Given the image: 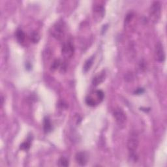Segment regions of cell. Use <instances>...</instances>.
<instances>
[{"instance_id":"cell-5","label":"cell","mask_w":167,"mask_h":167,"mask_svg":"<svg viewBox=\"0 0 167 167\" xmlns=\"http://www.w3.org/2000/svg\"><path fill=\"white\" fill-rule=\"evenodd\" d=\"M74 47L73 42L71 41H67L63 45L62 53L63 56L67 57V58H70L74 55Z\"/></svg>"},{"instance_id":"cell-7","label":"cell","mask_w":167,"mask_h":167,"mask_svg":"<svg viewBox=\"0 0 167 167\" xmlns=\"http://www.w3.org/2000/svg\"><path fill=\"white\" fill-rule=\"evenodd\" d=\"M75 159H76V162L79 163L80 165L84 166L86 165V164L87 163V161H88L87 154L84 151L78 152V153L76 154Z\"/></svg>"},{"instance_id":"cell-17","label":"cell","mask_w":167,"mask_h":167,"mask_svg":"<svg viewBox=\"0 0 167 167\" xmlns=\"http://www.w3.org/2000/svg\"><path fill=\"white\" fill-rule=\"evenodd\" d=\"M86 103L90 106H94L95 105H96V100H95L93 98L90 97H87L86 99Z\"/></svg>"},{"instance_id":"cell-13","label":"cell","mask_w":167,"mask_h":167,"mask_svg":"<svg viewBox=\"0 0 167 167\" xmlns=\"http://www.w3.org/2000/svg\"><path fill=\"white\" fill-rule=\"evenodd\" d=\"M69 163V160L64 157H62L58 160V166H68Z\"/></svg>"},{"instance_id":"cell-6","label":"cell","mask_w":167,"mask_h":167,"mask_svg":"<svg viewBox=\"0 0 167 167\" xmlns=\"http://www.w3.org/2000/svg\"><path fill=\"white\" fill-rule=\"evenodd\" d=\"M155 56L157 61L163 62L165 59V53L163 45L161 42H158L155 48Z\"/></svg>"},{"instance_id":"cell-14","label":"cell","mask_w":167,"mask_h":167,"mask_svg":"<svg viewBox=\"0 0 167 167\" xmlns=\"http://www.w3.org/2000/svg\"><path fill=\"white\" fill-rule=\"evenodd\" d=\"M39 39H40V36L38 33L33 32L32 33H31V40L34 43L38 42Z\"/></svg>"},{"instance_id":"cell-11","label":"cell","mask_w":167,"mask_h":167,"mask_svg":"<svg viewBox=\"0 0 167 167\" xmlns=\"http://www.w3.org/2000/svg\"><path fill=\"white\" fill-rule=\"evenodd\" d=\"M93 59H94L93 57H91L85 62L84 65V67H83V71L84 73H87V72L90 69L92 65H93Z\"/></svg>"},{"instance_id":"cell-12","label":"cell","mask_w":167,"mask_h":167,"mask_svg":"<svg viewBox=\"0 0 167 167\" xmlns=\"http://www.w3.org/2000/svg\"><path fill=\"white\" fill-rule=\"evenodd\" d=\"M16 37L19 42H23L25 39V35L24 31L21 29H18L16 31Z\"/></svg>"},{"instance_id":"cell-8","label":"cell","mask_w":167,"mask_h":167,"mask_svg":"<svg viewBox=\"0 0 167 167\" xmlns=\"http://www.w3.org/2000/svg\"><path fill=\"white\" fill-rule=\"evenodd\" d=\"M105 75L106 74L105 72H102V73L98 74L97 75L93 78V81H92L93 84L94 86H98L100 84H101L105 79Z\"/></svg>"},{"instance_id":"cell-10","label":"cell","mask_w":167,"mask_h":167,"mask_svg":"<svg viewBox=\"0 0 167 167\" xmlns=\"http://www.w3.org/2000/svg\"><path fill=\"white\" fill-rule=\"evenodd\" d=\"M43 129H44V131L46 133H48V132H50L52 131V123L48 117H45L44 118V121H43Z\"/></svg>"},{"instance_id":"cell-4","label":"cell","mask_w":167,"mask_h":167,"mask_svg":"<svg viewBox=\"0 0 167 167\" xmlns=\"http://www.w3.org/2000/svg\"><path fill=\"white\" fill-rule=\"evenodd\" d=\"M113 116L117 124L120 127H123L127 122L125 112L121 108H116L113 112Z\"/></svg>"},{"instance_id":"cell-1","label":"cell","mask_w":167,"mask_h":167,"mask_svg":"<svg viewBox=\"0 0 167 167\" xmlns=\"http://www.w3.org/2000/svg\"><path fill=\"white\" fill-rule=\"evenodd\" d=\"M139 138L137 132L132 131L129 134L127 140V149L130 153H135L139 148Z\"/></svg>"},{"instance_id":"cell-15","label":"cell","mask_w":167,"mask_h":167,"mask_svg":"<svg viewBox=\"0 0 167 167\" xmlns=\"http://www.w3.org/2000/svg\"><path fill=\"white\" fill-rule=\"evenodd\" d=\"M30 146H31V142L30 140H27L22 144L21 145V147H20V148L22 149V150H28V149H30Z\"/></svg>"},{"instance_id":"cell-18","label":"cell","mask_w":167,"mask_h":167,"mask_svg":"<svg viewBox=\"0 0 167 167\" xmlns=\"http://www.w3.org/2000/svg\"><path fill=\"white\" fill-rule=\"evenodd\" d=\"M96 96H97V99H99V102L102 101L103 99H104L105 95H104V93H103V91L101 90H97L96 91Z\"/></svg>"},{"instance_id":"cell-3","label":"cell","mask_w":167,"mask_h":167,"mask_svg":"<svg viewBox=\"0 0 167 167\" xmlns=\"http://www.w3.org/2000/svg\"><path fill=\"white\" fill-rule=\"evenodd\" d=\"M52 35L56 39H62L65 35V24L63 22H58L54 25L51 31Z\"/></svg>"},{"instance_id":"cell-2","label":"cell","mask_w":167,"mask_h":167,"mask_svg":"<svg viewBox=\"0 0 167 167\" xmlns=\"http://www.w3.org/2000/svg\"><path fill=\"white\" fill-rule=\"evenodd\" d=\"M161 13V5L159 1H154L151 5L149 9V16L152 21L157 22L159 21Z\"/></svg>"},{"instance_id":"cell-16","label":"cell","mask_w":167,"mask_h":167,"mask_svg":"<svg viewBox=\"0 0 167 167\" xmlns=\"http://www.w3.org/2000/svg\"><path fill=\"white\" fill-rule=\"evenodd\" d=\"M60 65H61V61L59 59H56L51 65V69L52 71H55L57 68L59 67Z\"/></svg>"},{"instance_id":"cell-9","label":"cell","mask_w":167,"mask_h":167,"mask_svg":"<svg viewBox=\"0 0 167 167\" xmlns=\"http://www.w3.org/2000/svg\"><path fill=\"white\" fill-rule=\"evenodd\" d=\"M93 12L96 14V16H101L103 18V16H104L105 13V8L104 6L103 5H100V4L99 5H94L93 6Z\"/></svg>"},{"instance_id":"cell-19","label":"cell","mask_w":167,"mask_h":167,"mask_svg":"<svg viewBox=\"0 0 167 167\" xmlns=\"http://www.w3.org/2000/svg\"><path fill=\"white\" fill-rule=\"evenodd\" d=\"M133 16H134V14L132 13H129L127 14L125 18V24H128V23L130 22V21H131V19L132 18Z\"/></svg>"},{"instance_id":"cell-20","label":"cell","mask_w":167,"mask_h":167,"mask_svg":"<svg viewBox=\"0 0 167 167\" xmlns=\"http://www.w3.org/2000/svg\"><path fill=\"white\" fill-rule=\"evenodd\" d=\"M144 92V90L143 88H138L137 90H135L134 93L137 95H139V94H142Z\"/></svg>"}]
</instances>
